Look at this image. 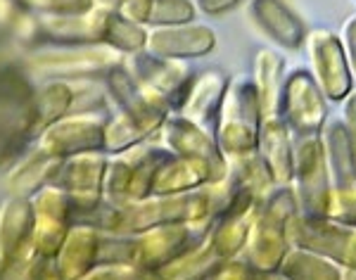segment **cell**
Listing matches in <instances>:
<instances>
[{
    "label": "cell",
    "instance_id": "obj_32",
    "mask_svg": "<svg viewBox=\"0 0 356 280\" xmlns=\"http://www.w3.org/2000/svg\"><path fill=\"white\" fill-rule=\"evenodd\" d=\"M278 273L288 280H337L340 266L304 247H290Z\"/></svg>",
    "mask_w": 356,
    "mask_h": 280
},
{
    "label": "cell",
    "instance_id": "obj_41",
    "mask_svg": "<svg viewBox=\"0 0 356 280\" xmlns=\"http://www.w3.org/2000/svg\"><path fill=\"white\" fill-rule=\"evenodd\" d=\"M24 15L26 10H22L17 0H0V36H15Z\"/></svg>",
    "mask_w": 356,
    "mask_h": 280
},
{
    "label": "cell",
    "instance_id": "obj_43",
    "mask_svg": "<svg viewBox=\"0 0 356 280\" xmlns=\"http://www.w3.org/2000/svg\"><path fill=\"white\" fill-rule=\"evenodd\" d=\"M243 3H247V0H195V8L204 17H223L233 13L235 8H240Z\"/></svg>",
    "mask_w": 356,
    "mask_h": 280
},
{
    "label": "cell",
    "instance_id": "obj_16",
    "mask_svg": "<svg viewBox=\"0 0 356 280\" xmlns=\"http://www.w3.org/2000/svg\"><path fill=\"white\" fill-rule=\"evenodd\" d=\"M257 209H259V199L252 192L240 190V188H235L231 183V197H228L221 214L209 224L211 228L207 233V242L214 247V252L223 261L243 254L252 224H254Z\"/></svg>",
    "mask_w": 356,
    "mask_h": 280
},
{
    "label": "cell",
    "instance_id": "obj_35",
    "mask_svg": "<svg viewBox=\"0 0 356 280\" xmlns=\"http://www.w3.org/2000/svg\"><path fill=\"white\" fill-rule=\"evenodd\" d=\"M195 19H197L195 0H152L145 26L150 28L178 26V24H191Z\"/></svg>",
    "mask_w": 356,
    "mask_h": 280
},
{
    "label": "cell",
    "instance_id": "obj_6",
    "mask_svg": "<svg viewBox=\"0 0 356 280\" xmlns=\"http://www.w3.org/2000/svg\"><path fill=\"white\" fill-rule=\"evenodd\" d=\"M110 157L105 152H81L62 159L53 186L65 190L72 202L74 224H83L105 199V176Z\"/></svg>",
    "mask_w": 356,
    "mask_h": 280
},
{
    "label": "cell",
    "instance_id": "obj_25",
    "mask_svg": "<svg viewBox=\"0 0 356 280\" xmlns=\"http://www.w3.org/2000/svg\"><path fill=\"white\" fill-rule=\"evenodd\" d=\"M62 159L53 157V154L43 150L24 152L19 159L8 169V179H5V188L13 197H26L31 199L41 188L53 186L57 174H60Z\"/></svg>",
    "mask_w": 356,
    "mask_h": 280
},
{
    "label": "cell",
    "instance_id": "obj_10",
    "mask_svg": "<svg viewBox=\"0 0 356 280\" xmlns=\"http://www.w3.org/2000/svg\"><path fill=\"white\" fill-rule=\"evenodd\" d=\"M328 98L309 69H292L280 95V117L295 135H318L328 124Z\"/></svg>",
    "mask_w": 356,
    "mask_h": 280
},
{
    "label": "cell",
    "instance_id": "obj_37",
    "mask_svg": "<svg viewBox=\"0 0 356 280\" xmlns=\"http://www.w3.org/2000/svg\"><path fill=\"white\" fill-rule=\"evenodd\" d=\"M325 216L337 221V224L356 228V183L344 188H332Z\"/></svg>",
    "mask_w": 356,
    "mask_h": 280
},
{
    "label": "cell",
    "instance_id": "obj_26",
    "mask_svg": "<svg viewBox=\"0 0 356 280\" xmlns=\"http://www.w3.org/2000/svg\"><path fill=\"white\" fill-rule=\"evenodd\" d=\"M159 133H162L166 150L171 154L200 159H223L214 133H209V129L200 126V124L191 122V119L181 117L178 112L169 114V119L164 122Z\"/></svg>",
    "mask_w": 356,
    "mask_h": 280
},
{
    "label": "cell",
    "instance_id": "obj_18",
    "mask_svg": "<svg viewBox=\"0 0 356 280\" xmlns=\"http://www.w3.org/2000/svg\"><path fill=\"white\" fill-rule=\"evenodd\" d=\"M129 67L136 74V79L152 93H157L174 112H178L183 98L193 81V72L181 60H164L154 57L147 50L129 57Z\"/></svg>",
    "mask_w": 356,
    "mask_h": 280
},
{
    "label": "cell",
    "instance_id": "obj_28",
    "mask_svg": "<svg viewBox=\"0 0 356 280\" xmlns=\"http://www.w3.org/2000/svg\"><path fill=\"white\" fill-rule=\"evenodd\" d=\"M325 147V159H328V171L332 188H344L356 183V162L352 154V145H349V135L344 129L342 119H332L321 131Z\"/></svg>",
    "mask_w": 356,
    "mask_h": 280
},
{
    "label": "cell",
    "instance_id": "obj_47",
    "mask_svg": "<svg viewBox=\"0 0 356 280\" xmlns=\"http://www.w3.org/2000/svg\"><path fill=\"white\" fill-rule=\"evenodd\" d=\"M90 5L97 10H105V13H117L122 0H90Z\"/></svg>",
    "mask_w": 356,
    "mask_h": 280
},
{
    "label": "cell",
    "instance_id": "obj_49",
    "mask_svg": "<svg viewBox=\"0 0 356 280\" xmlns=\"http://www.w3.org/2000/svg\"><path fill=\"white\" fill-rule=\"evenodd\" d=\"M266 280H288V278H283V276H280V273H268Z\"/></svg>",
    "mask_w": 356,
    "mask_h": 280
},
{
    "label": "cell",
    "instance_id": "obj_12",
    "mask_svg": "<svg viewBox=\"0 0 356 280\" xmlns=\"http://www.w3.org/2000/svg\"><path fill=\"white\" fill-rule=\"evenodd\" d=\"M292 247H304L325 256L337 266L356 268V228L344 226L328 216L297 214L288 228Z\"/></svg>",
    "mask_w": 356,
    "mask_h": 280
},
{
    "label": "cell",
    "instance_id": "obj_38",
    "mask_svg": "<svg viewBox=\"0 0 356 280\" xmlns=\"http://www.w3.org/2000/svg\"><path fill=\"white\" fill-rule=\"evenodd\" d=\"M22 10L38 17H55V15H76L90 10V0H17Z\"/></svg>",
    "mask_w": 356,
    "mask_h": 280
},
{
    "label": "cell",
    "instance_id": "obj_21",
    "mask_svg": "<svg viewBox=\"0 0 356 280\" xmlns=\"http://www.w3.org/2000/svg\"><path fill=\"white\" fill-rule=\"evenodd\" d=\"M231 81V74L219 69V67H209V69L200 74H193L191 88H188L186 98L178 107V114L200 124V126L209 129V124H214L216 117H219V110Z\"/></svg>",
    "mask_w": 356,
    "mask_h": 280
},
{
    "label": "cell",
    "instance_id": "obj_14",
    "mask_svg": "<svg viewBox=\"0 0 356 280\" xmlns=\"http://www.w3.org/2000/svg\"><path fill=\"white\" fill-rule=\"evenodd\" d=\"M105 124V114H67L38 133L36 147L60 159L81 152H102Z\"/></svg>",
    "mask_w": 356,
    "mask_h": 280
},
{
    "label": "cell",
    "instance_id": "obj_4",
    "mask_svg": "<svg viewBox=\"0 0 356 280\" xmlns=\"http://www.w3.org/2000/svg\"><path fill=\"white\" fill-rule=\"evenodd\" d=\"M261 122L264 114L254 81L247 76L233 79L214 122V138L223 157L231 159L254 152L259 145Z\"/></svg>",
    "mask_w": 356,
    "mask_h": 280
},
{
    "label": "cell",
    "instance_id": "obj_7",
    "mask_svg": "<svg viewBox=\"0 0 356 280\" xmlns=\"http://www.w3.org/2000/svg\"><path fill=\"white\" fill-rule=\"evenodd\" d=\"M33 259L31 199L10 195L0 204V280H26Z\"/></svg>",
    "mask_w": 356,
    "mask_h": 280
},
{
    "label": "cell",
    "instance_id": "obj_24",
    "mask_svg": "<svg viewBox=\"0 0 356 280\" xmlns=\"http://www.w3.org/2000/svg\"><path fill=\"white\" fill-rule=\"evenodd\" d=\"M33 90H36V85L22 67V62L0 55V119H15V122L26 124L33 140H36L31 112Z\"/></svg>",
    "mask_w": 356,
    "mask_h": 280
},
{
    "label": "cell",
    "instance_id": "obj_44",
    "mask_svg": "<svg viewBox=\"0 0 356 280\" xmlns=\"http://www.w3.org/2000/svg\"><path fill=\"white\" fill-rule=\"evenodd\" d=\"M342 124L347 129L349 145H352V154L356 162V88L349 93V98L342 102Z\"/></svg>",
    "mask_w": 356,
    "mask_h": 280
},
{
    "label": "cell",
    "instance_id": "obj_33",
    "mask_svg": "<svg viewBox=\"0 0 356 280\" xmlns=\"http://www.w3.org/2000/svg\"><path fill=\"white\" fill-rule=\"evenodd\" d=\"M147 33H150V28L145 24H138V22L126 19V17L119 13H107L102 43L110 45L112 50H117L119 55L131 57V55H138L145 50Z\"/></svg>",
    "mask_w": 356,
    "mask_h": 280
},
{
    "label": "cell",
    "instance_id": "obj_17",
    "mask_svg": "<svg viewBox=\"0 0 356 280\" xmlns=\"http://www.w3.org/2000/svg\"><path fill=\"white\" fill-rule=\"evenodd\" d=\"M228 176V159H200L169 154L152 181V195H178L221 183Z\"/></svg>",
    "mask_w": 356,
    "mask_h": 280
},
{
    "label": "cell",
    "instance_id": "obj_45",
    "mask_svg": "<svg viewBox=\"0 0 356 280\" xmlns=\"http://www.w3.org/2000/svg\"><path fill=\"white\" fill-rule=\"evenodd\" d=\"M150 3L152 0H122L117 13L124 15L126 19L138 22V24H145L147 15H150Z\"/></svg>",
    "mask_w": 356,
    "mask_h": 280
},
{
    "label": "cell",
    "instance_id": "obj_40",
    "mask_svg": "<svg viewBox=\"0 0 356 280\" xmlns=\"http://www.w3.org/2000/svg\"><path fill=\"white\" fill-rule=\"evenodd\" d=\"M266 276L268 273L247 264L243 256H235V259L223 261L219 266V271L211 276V280H266Z\"/></svg>",
    "mask_w": 356,
    "mask_h": 280
},
{
    "label": "cell",
    "instance_id": "obj_51",
    "mask_svg": "<svg viewBox=\"0 0 356 280\" xmlns=\"http://www.w3.org/2000/svg\"><path fill=\"white\" fill-rule=\"evenodd\" d=\"M354 3H356V0H354Z\"/></svg>",
    "mask_w": 356,
    "mask_h": 280
},
{
    "label": "cell",
    "instance_id": "obj_30",
    "mask_svg": "<svg viewBox=\"0 0 356 280\" xmlns=\"http://www.w3.org/2000/svg\"><path fill=\"white\" fill-rule=\"evenodd\" d=\"M223 259L214 252L207 238L200 245H195L193 249H188L186 254H181L178 259L169 261L159 271L152 273L154 280H211Z\"/></svg>",
    "mask_w": 356,
    "mask_h": 280
},
{
    "label": "cell",
    "instance_id": "obj_29",
    "mask_svg": "<svg viewBox=\"0 0 356 280\" xmlns=\"http://www.w3.org/2000/svg\"><path fill=\"white\" fill-rule=\"evenodd\" d=\"M74 90L69 81H60V79H45L41 85H36L31 98V112H33V131L36 138L43 129L55 124L57 119L72 114Z\"/></svg>",
    "mask_w": 356,
    "mask_h": 280
},
{
    "label": "cell",
    "instance_id": "obj_22",
    "mask_svg": "<svg viewBox=\"0 0 356 280\" xmlns=\"http://www.w3.org/2000/svg\"><path fill=\"white\" fill-rule=\"evenodd\" d=\"M264 164L271 171L275 186H292L295 179V133L290 131L283 117H266L261 122L259 145Z\"/></svg>",
    "mask_w": 356,
    "mask_h": 280
},
{
    "label": "cell",
    "instance_id": "obj_27",
    "mask_svg": "<svg viewBox=\"0 0 356 280\" xmlns=\"http://www.w3.org/2000/svg\"><path fill=\"white\" fill-rule=\"evenodd\" d=\"M254 88L259 95L261 114L266 117H280V95L285 85V60L275 50L264 48L254 57Z\"/></svg>",
    "mask_w": 356,
    "mask_h": 280
},
{
    "label": "cell",
    "instance_id": "obj_46",
    "mask_svg": "<svg viewBox=\"0 0 356 280\" xmlns=\"http://www.w3.org/2000/svg\"><path fill=\"white\" fill-rule=\"evenodd\" d=\"M342 43H344V50H347L349 67H352V76L356 83V15L349 17L347 24L342 28Z\"/></svg>",
    "mask_w": 356,
    "mask_h": 280
},
{
    "label": "cell",
    "instance_id": "obj_3",
    "mask_svg": "<svg viewBox=\"0 0 356 280\" xmlns=\"http://www.w3.org/2000/svg\"><path fill=\"white\" fill-rule=\"evenodd\" d=\"M126 57L105 43L95 45H43L31 48L22 60L29 76L60 79V81H86L102 79Z\"/></svg>",
    "mask_w": 356,
    "mask_h": 280
},
{
    "label": "cell",
    "instance_id": "obj_15",
    "mask_svg": "<svg viewBox=\"0 0 356 280\" xmlns=\"http://www.w3.org/2000/svg\"><path fill=\"white\" fill-rule=\"evenodd\" d=\"M33 207V254L55 259L74 226L72 202L57 186H45L31 197Z\"/></svg>",
    "mask_w": 356,
    "mask_h": 280
},
{
    "label": "cell",
    "instance_id": "obj_39",
    "mask_svg": "<svg viewBox=\"0 0 356 280\" xmlns=\"http://www.w3.org/2000/svg\"><path fill=\"white\" fill-rule=\"evenodd\" d=\"M81 280H154L150 273L131 264H97Z\"/></svg>",
    "mask_w": 356,
    "mask_h": 280
},
{
    "label": "cell",
    "instance_id": "obj_11",
    "mask_svg": "<svg viewBox=\"0 0 356 280\" xmlns=\"http://www.w3.org/2000/svg\"><path fill=\"white\" fill-rule=\"evenodd\" d=\"M307 53L309 65H312L309 72L314 74L323 95L328 98V102H340L342 105L356 88L342 36H337L335 31H328V28L309 31Z\"/></svg>",
    "mask_w": 356,
    "mask_h": 280
},
{
    "label": "cell",
    "instance_id": "obj_34",
    "mask_svg": "<svg viewBox=\"0 0 356 280\" xmlns=\"http://www.w3.org/2000/svg\"><path fill=\"white\" fill-rule=\"evenodd\" d=\"M152 135L147 133L145 126L136 122L134 117H129L126 112H117L112 117H107L105 124V140H102V152L105 154H119L124 150L147 142Z\"/></svg>",
    "mask_w": 356,
    "mask_h": 280
},
{
    "label": "cell",
    "instance_id": "obj_23",
    "mask_svg": "<svg viewBox=\"0 0 356 280\" xmlns=\"http://www.w3.org/2000/svg\"><path fill=\"white\" fill-rule=\"evenodd\" d=\"M102 231L93 224H74L55 256V264L65 280H81L100 264Z\"/></svg>",
    "mask_w": 356,
    "mask_h": 280
},
{
    "label": "cell",
    "instance_id": "obj_50",
    "mask_svg": "<svg viewBox=\"0 0 356 280\" xmlns=\"http://www.w3.org/2000/svg\"><path fill=\"white\" fill-rule=\"evenodd\" d=\"M3 38H5V36H0V45H3Z\"/></svg>",
    "mask_w": 356,
    "mask_h": 280
},
{
    "label": "cell",
    "instance_id": "obj_2",
    "mask_svg": "<svg viewBox=\"0 0 356 280\" xmlns=\"http://www.w3.org/2000/svg\"><path fill=\"white\" fill-rule=\"evenodd\" d=\"M297 214H300V202H297L295 188L275 186L271 195L257 209L250 238L240 256L264 273H278L285 254L292 247L288 228Z\"/></svg>",
    "mask_w": 356,
    "mask_h": 280
},
{
    "label": "cell",
    "instance_id": "obj_20",
    "mask_svg": "<svg viewBox=\"0 0 356 280\" xmlns=\"http://www.w3.org/2000/svg\"><path fill=\"white\" fill-rule=\"evenodd\" d=\"M250 17L254 26L280 50L297 53L307 45L309 28L285 0H250Z\"/></svg>",
    "mask_w": 356,
    "mask_h": 280
},
{
    "label": "cell",
    "instance_id": "obj_9",
    "mask_svg": "<svg viewBox=\"0 0 356 280\" xmlns=\"http://www.w3.org/2000/svg\"><path fill=\"white\" fill-rule=\"evenodd\" d=\"M207 233L209 228L200 231V226L186 224L147 228L138 236H129V264L152 276L154 271L202 242Z\"/></svg>",
    "mask_w": 356,
    "mask_h": 280
},
{
    "label": "cell",
    "instance_id": "obj_13",
    "mask_svg": "<svg viewBox=\"0 0 356 280\" xmlns=\"http://www.w3.org/2000/svg\"><path fill=\"white\" fill-rule=\"evenodd\" d=\"M105 88L114 100V105L119 107V112H126L129 117H134L140 126L147 129L150 135H157L162 131L164 122L169 119V114H174V110L157 93H152L150 88H145L138 81L126 60L119 62L105 76Z\"/></svg>",
    "mask_w": 356,
    "mask_h": 280
},
{
    "label": "cell",
    "instance_id": "obj_8",
    "mask_svg": "<svg viewBox=\"0 0 356 280\" xmlns=\"http://www.w3.org/2000/svg\"><path fill=\"white\" fill-rule=\"evenodd\" d=\"M300 214L325 216L332 190L328 159L323 138L318 135H297L295 138V179H292Z\"/></svg>",
    "mask_w": 356,
    "mask_h": 280
},
{
    "label": "cell",
    "instance_id": "obj_36",
    "mask_svg": "<svg viewBox=\"0 0 356 280\" xmlns=\"http://www.w3.org/2000/svg\"><path fill=\"white\" fill-rule=\"evenodd\" d=\"M33 140L26 124L15 119H0V171L10 169L22 154L26 152V145Z\"/></svg>",
    "mask_w": 356,
    "mask_h": 280
},
{
    "label": "cell",
    "instance_id": "obj_5",
    "mask_svg": "<svg viewBox=\"0 0 356 280\" xmlns=\"http://www.w3.org/2000/svg\"><path fill=\"white\" fill-rule=\"evenodd\" d=\"M169 154L171 152L166 147H154L147 142L112 154L105 176V199L114 204H124L150 197L154 174Z\"/></svg>",
    "mask_w": 356,
    "mask_h": 280
},
{
    "label": "cell",
    "instance_id": "obj_19",
    "mask_svg": "<svg viewBox=\"0 0 356 280\" xmlns=\"http://www.w3.org/2000/svg\"><path fill=\"white\" fill-rule=\"evenodd\" d=\"M216 48V31L209 24H178V26H159L150 28L145 50L154 57L164 60L191 62L197 57H207Z\"/></svg>",
    "mask_w": 356,
    "mask_h": 280
},
{
    "label": "cell",
    "instance_id": "obj_31",
    "mask_svg": "<svg viewBox=\"0 0 356 280\" xmlns=\"http://www.w3.org/2000/svg\"><path fill=\"white\" fill-rule=\"evenodd\" d=\"M226 179L231 181L235 188H240V190L252 192V195L259 199V204L271 195L273 188H275L271 171H268V167L261 159V154L257 150L228 159Z\"/></svg>",
    "mask_w": 356,
    "mask_h": 280
},
{
    "label": "cell",
    "instance_id": "obj_48",
    "mask_svg": "<svg viewBox=\"0 0 356 280\" xmlns=\"http://www.w3.org/2000/svg\"><path fill=\"white\" fill-rule=\"evenodd\" d=\"M337 280H356V268L340 266V278H337Z\"/></svg>",
    "mask_w": 356,
    "mask_h": 280
},
{
    "label": "cell",
    "instance_id": "obj_42",
    "mask_svg": "<svg viewBox=\"0 0 356 280\" xmlns=\"http://www.w3.org/2000/svg\"><path fill=\"white\" fill-rule=\"evenodd\" d=\"M26 280H65L60 273L55 259H43V256L33 254L31 264L26 268Z\"/></svg>",
    "mask_w": 356,
    "mask_h": 280
},
{
    "label": "cell",
    "instance_id": "obj_1",
    "mask_svg": "<svg viewBox=\"0 0 356 280\" xmlns=\"http://www.w3.org/2000/svg\"><path fill=\"white\" fill-rule=\"evenodd\" d=\"M228 197H231V183L223 179L214 186L178 195H150L124 204L102 199L100 207L83 224H93L97 231L110 236H138L147 228L174 224L204 226L221 214Z\"/></svg>",
    "mask_w": 356,
    "mask_h": 280
}]
</instances>
